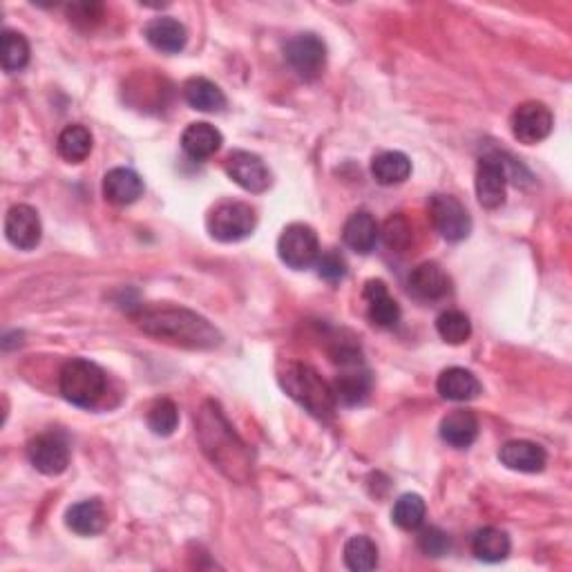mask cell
<instances>
[{"label":"cell","mask_w":572,"mask_h":572,"mask_svg":"<svg viewBox=\"0 0 572 572\" xmlns=\"http://www.w3.org/2000/svg\"><path fill=\"white\" fill-rule=\"evenodd\" d=\"M195 425L202 450L217 470H222L228 479L237 483L249 479L253 470L249 445L235 434V429L226 421L222 407L215 400H206L195 418Z\"/></svg>","instance_id":"cell-1"},{"label":"cell","mask_w":572,"mask_h":572,"mask_svg":"<svg viewBox=\"0 0 572 572\" xmlns=\"http://www.w3.org/2000/svg\"><path fill=\"white\" fill-rule=\"evenodd\" d=\"M139 329L152 338L173 342V345L186 349H215L222 345V333H219L206 318L197 316L195 311L161 307V309H143L135 318Z\"/></svg>","instance_id":"cell-2"},{"label":"cell","mask_w":572,"mask_h":572,"mask_svg":"<svg viewBox=\"0 0 572 572\" xmlns=\"http://www.w3.org/2000/svg\"><path fill=\"white\" fill-rule=\"evenodd\" d=\"M278 378L284 392L304 407V412L316 416L318 421H331L336 416L338 398L333 385H329L311 365L286 362Z\"/></svg>","instance_id":"cell-3"},{"label":"cell","mask_w":572,"mask_h":572,"mask_svg":"<svg viewBox=\"0 0 572 572\" xmlns=\"http://www.w3.org/2000/svg\"><path fill=\"white\" fill-rule=\"evenodd\" d=\"M59 389L68 403L92 409L101 403L108 392V376L97 362L74 358L65 362L59 374Z\"/></svg>","instance_id":"cell-4"},{"label":"cell","mask_w":572,"mask_h":572,"mask_svg":"<svg viewBox=\"0 0 572 572\" xmlns=\"http://www.w3.org/2000/svg\"><path fill=\"white\" fill-rule=\"evenodd\" d=\"M257 226V215L251 204L235 202V199H226V202L215 204L206 217V228L213 240L233 244L242 242L246 237L253 235Z\"/></svg>","instance_id":"cell-5"},{"label":"cell","mask_w":572,"mask_h":572,"mask_svg":"<svg viewBox=\"0 0 572 572\" xmlns=\"http://www.w3.org/2000/svg\"><path fill=\"white\" fill-rule=\"evenodd\" d=\"M278 255L289 269H309L320 257L318 233L309 224H289L278 240Z\"/></svg>","instance_id":"cell-6"},{"label":"cell","mask_w":572,"mask_h":572,"mask_svg":"<svg viewBox=\"0 0 572 572\" xmlns=\"http://www.w3.org/2000/svg\"><path fill=\"white\" fill-rule=\"evenodd\" d=\"M429 219L443 240L461 242L472 233V217L467 208L452 195L436 193L429 197Z\"/></svg>","instance_id":"cell-7"},{"label":"cell","mask_w":572,"mask_h":572,"mask_svg":"<svg viewBox=\"0 0 572 572\" xmlns=\"http://www.w3.org/2000/svg\"><path fill=\"white\" fill-rule=\"evenodd\" d=\"M284 56L295 74L311 81L320 76L327 65V45L316 34H298L286 43Z\"/></svg>","instance_id":"cell-8"},{"label":"cell","mask_w":572,"mask_h":572,"mask_svg":"<svg viewBox=\"0 0 572 572\" xmlns=\"http://www.w3.org/2000/svg\"><path fill=\"white\" fill-rule=\"evenodd\" d=\"M27 459L41 474L59 476L70 465V443L61 434H41L27 443Z\"/></svg>","instance_id":"cell-9"},{"label":"cell","mask_w":572,"mask_h":572,"mask_svg":"<svg viewBox=\"0 0 572 572\" xmlns=\"http://www.w3.org/2000/svg\"><path fill=\"white\" fill-rule=\"evenodd\" d=\"M555 119L546 103L526 101L512 112V135L526 146H535L550 137Z\"/></svg>","instance_id":"cell-10"},{"label":"cell","mask_w":572,"mask_h":572,"mask_svg":"<svg viewBox=\"0 0 572 572\" xmlns=\"http://www.w3.org/2000/svg\"><path fill=\"white\" fill-rule=\"evenodd\" d=\"M505 188H508V168L497 155H485L476 166V197L483 208H499L505 204Z\"/></svg>","instance_id":"cell-11"},{"label":"cell","mask_w":572,"mask_h":572,"mask_svg":"<svg viewBox=\"0 0 572 572\" xmlns=\"http://www.w3.org/2000/svg\"><path fill=\"white\" fill-rule=\"evenodd\" d=\"M5 235L12 246L21 251H32L43 240L41 217L27 204H16L7 211Z\"/></svg>","instance_id":"cell-12"},{"label":"cell","mask_w":572,"mask_h":572,"mask_svg":"<svg viewBox=\"0 0 572 572\" xmlns=\"http://www.w3.org/2000/svg\"><path fill=\"white\" fill-rule=\"evenodd\" d=\"M226 173L249 193H264L271 186V173L264 161L249 150H235L226 159Z\"/></svg>","instance_id":"cell-13"},{"label":"cell","mask_w":572,"mask_h":572,"mask_svg":"<svg viewBox=\"0 0 572 572\" xmlns=\"http://www.w3.org/2000/svg\"><path fill=\"white\" fill-rule=\"evenodd\" d=\"M365 302H367V316L369 320L380 329H394L400 322V307L398 302L389 295L387 284L383 280H369L365 284Z\"/></svg>","instance_id":"cell-14"},{"label":"cell","mask_w":572,"mask_h":572,"mask_svg":"<svg viewBox=\"0 0 572 572\" xmlns=\"http://www.w3.org/2000/svg\"><path fill=\"white\" fill-rule=\"evenodd\" d=\"M499 461L514 472L537 474L548 463L546 450L532 441H510L499 450Z\"/></svg>","instance_id":"cell-15"},{"label":"cell","mask_w":572,"mask_h":572,"mask_svg":"<svg viewBox=\"0 0 572 572\" xmlns=\"http://www.w3.org/2000/svg\"><path fill=\"white\" fill-rule=\"evenodd\" d=\"M333 392H336L338 403L345 405H358L369 396L371 374L367 367H362V360L351 362V365H342L338 378L333 380Z\"/></svg>","instance_id":"cell-16"},{"label":"cell","mask_w":572,"mask_h":572,"mask_svg":"<svg viewBox=\"0 0 572 572\" xmlns=\"http://www.w3.org/2000/svg\"><path fill=\"white\" fill-rule=\"evenodd\" d=\"M407 284L418 300H441L450 293V278L436 262L418 264Z\"/></svg>","instance_id":"cell-17"},{"label":"cell","mask_w":572,"mask_h":572,"mask_svg":"<svg viewBox=\"0 0 572 572\" xmlns=\"http://www.w3.org/2000/svg\"><path fill=\"white\" fill-rule=\"evenodd\" d=\"M146 41L164 54H179L188 43V32L173 16H161L150 21L143 30Z\"/></svg>","instance_id":"cell-18"},{"label":"cell","mask_w":572,"mask_h":572,"mask_svg":"<svg viewBox=\"0 0 572 572\" xmlns=\"http://www.w3.org/2000/svg\"><path fill=\"white\" fill-rule=\"evenodd\" d=\"M222 143H224L222 132L206 121L190 123L184 130V135H181V148H184L186 155L195 161L211 159L215 152L222 148Z\"/></svg>","instance_id":"cell-19"},{"label":"cell","mask_w":572,"mask_h":572,"mask_svg":"<svg viewBox=\"0 0 572 572\" xmlns=\"http://www.w3.org/2000/svg\"><path fill=\"white\" fill-rule=\"evenodd\" d=\"M103 195L114 206L135 204L143 195V179L130 168H112L103 177Z\"/></svg>","instance_id":"cell-20"},{"label":"cell","mask_w":572,"mask_h":572,"mask_svg":"<svg viewBox=\"0 0 572 572\" xmlns=\"http://www.w3.org/2000/svg\"><path fill=\"white\" fill-rule=\"evenodd\" d=\"M380 237V228L376 217L367 211H358L354 215H349L342 228V240L349 246L351 251H356L360 255H367L376 249Z\"/></svg>","instance_id":"cell-21"},{"label":"cell","mask_w":572,"mask_h":572,"mask_svg":"<svg viewBox=\"0 0 572 572\" xmlns=\"http://www.w3.org/2000/svg\"><path fill=\"white\" fill-rule=\"evenodd\" d=\"M65 523L76 535L94 537L108 526V512L99 499H88L72 505L68 514H65Z\"/></svg>","instance_id":"cell-22"},{"label":"cell","mask_w":572,"mask_h":572,"mask_svg":"<svg viewBox=\"0 0 572 572\" xmlns=\"http://www.w3.org/2000/svg\"><path fill=\"white\" fill-rule=\"evenodd\" d=\"M438 432H441V438L447 445L465 450L479 436V418L470 409H454V412L443 418Z\"/></svg>","instance_id":"cell-23"},{"label":"cell","mask_w":572,"mask_h":572,"mask_svg":"<svg viewBox=\"0 0 572 572\" xmlns=\"http://www.w3.org/2000/svg\"><path fill=\"white\" fill-rule=\"evenodd\" d=\"M436 389L445 400L465 403V400H472L481 394V383L470 369L450 367V369H445L441 376H438Z\"/></svg>","instance_id":"cell-24"},{"label":"cell","mask_w":572,"mask_h":572,"mask_svg":"<svg viewBox=\"0 0 572 572\" xmlns=\"http://www.w3.org/2000/svg\"><path fill=\"white\" fill-rule=\"evenodd\" d=\"M371 175L378 181L380 186H396L403 184L412 175V161L405 155V152L398 150H387L380 152L371 161Z\"/></svg>","instance_id":"cell-25"},{"label":"cell","mask_w":572,"mask_h":572,"mask_svg":"<svg viewBox=\"0 0 572 572\" xmlns=\"http://www.w3.org/2000/svg\"><path fill=\"white\" fill-rule=\"evenodd\" d=\"M184 99L190 108L199 112H222L226 108L224 92L204 76H195L184 83Z\"/></svg>","instance_id":"cell-26"},{"label":"cell","mask_w":572,"mask_h":572,"mask_svg":"<svg viewBox=\"0 0 572 572\" xmlns=\"http://www.w3.org/2000/svg\"><path fill=\"white\" fill-rule=\"evenodd\" d=\"M510 537L499 528H481L472 537V552L485 564H499L510 555Z\"/></svg>","instance_id":"cell-27"},{"label":"cell","mask_w":572,"mask_h":572,"mask_svg":"<svg viewBox=\"0 0 572 572\" xmlns=\"http://www.w3.org/2000/svg\"><path fill=\"white\" fill-rule=\"evenodd\" d=\"M56 150H59V155L65 161H70V164H81V161L88 159L92 152L90 130L85 126H79V123L63 128L59 141H56Z\"/></svg>","instance_id":"cell-28"},{"label":"cell","mask_w":572,"mask_h":572,"mask_svg":"<svg viewBox=\"0 0 572 572\" xmlns=\"http://www.w3.org/2000/svg\"><path fill=\"white\" fill-rule=\"evenodd\" d=\"M425 514H427V505L423 501L421 494H403L396 503H394V510H392V521L400 530H418L423 526L425 521Z\"/></svg>","instance_id":"cell-29"},{"label":"cell","mask_w":572,"mask_h":572,"mask_svg":"<svg viewBox=\"0 0 572 572\" xmlns=\"http://www.w3.org/2000/svg\"><path fill=\"white\" fill-rule=\"evenodd\" d=\"M345 564L354 572H369L378 568V548L369 537H351L345 546Z\"/></svg>","instance_id":"cell-30"},{"label":"cell","mask_w":572,"mask_h":572,"mask_svg":"<svg viewBox=\"0 0 572 572\" xmlns=\"http://www.w3.org/2000/svg\"><path fill=\"white\" fill-rule=\"evenodd\" d=\"M436 331L450 345H463L472 336V322L463 311H445L436 320Z\"/></svg>","instance_id":"cell-31"},{"label":"cell","mask_w":572,"mask_h":572,"mask_svg":"<svg viewBox=\"0 0 572 572\" xmlns=\"http://www.w3.org/2000/svg\"><path fill=\"white\" fill-rule=\"evenodd\" d=\"M30 63V43L21 32L5 30L3 32V70L21 72Z\"/></svg>","instance_id":"cell-32"},{"label":"cell","mask_w":572,"mask_h":572,"mask_svg":"<svg viewBox=\"0 0 572 572\" xmlns=\"http://www.w3.org/2000/svg\"><path fill=\"white\" fill-rule=\"evenodd\" d=\"M179 425V409L173 400L161 398L148 409V427L157 436H170Z\"/></svg>","instance_id":"cell-33"},{"label":"cell","mask_w":572,"mask_h":572,"mask_svg":"<svg viewBox=\"0 0 572 572\" xmlns=\"http://www.w3.org/2000/svg\"><path fill=\"white\" fill-rule=\"evenodd\" d=\"M383 240L387 249L396 253H403L409 244H412V226H409L403 215L389 217L383 226Z\"/></svg>","instance_id":"cell-34"},{"label":"cell","mask_w":572,"mask_h":572,"mask_svg":"<svg viewBox=\"0 0 572 572\" xmlns=\"http://www.w3.org/2000/svg\"><path fill=\"white\" fill-rule=\"evenodd\" d=\"M316 266H318L320 278H324L327 282H340L347 278V260L336 249L320 251Z\"/></svg>","instance_id":"cell-35"},{"label":"cell","mask_w":572,"mask_h":572,"mask_svg":"<svg viewBox=\"0 0 572 572\" xmlns=\"http://www.w3.org/2000/svg\"><path fill=\"white\" fill-rule=\"evenodd\" d=\"M418 548L427 557H443L450 552V537L441 528H425L418 535Z\"/></svg>","instance_id":"cell-36"},{"label":"cell","mask_w":572,"mask_h":572,"mask_svg":"<svg viewBox=\"0 0 572 572\" xmlns=\"http://www.w3.org/2000/svg\"><path fill=\"white\" fill-rule=\"evenodd\" d=\"M68 16L74 25L79 27H94L101 23L103 18V5L101 3H72L68 5Z\"/></svg>","instance_id":"cell-37"}]
</instances>
